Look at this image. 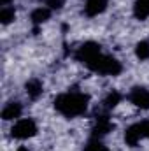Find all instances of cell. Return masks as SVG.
I'll use <instances>...</instances> for the list:
<instances>
[{
	"label": "cell",
	"mask_w": 149,
	"mask_h": 151,
	"mask_svg": "<svg viewBox=\"0 0 149 151\" xmlns=\"http://www.w3.org/2000/svg\"><path fill=\"white\" fill-rule=\"evenodd\" d=\"M11 2H12V0H0V4H2V5H9Z\"/></svg>",
	"instance_id": "17"
},
{
	"label": "cell",
	"mask_w": 149,
	"mask_h": 151,
	"mask_svg": "<svg viewBox=\"0 0 149 151\" xmlns=\"http://www.w3.org/2000/svg\"><path fill=\"white\" fill-rule=\"evenodd\" d=\"M44 5L49 7L51 11H58L63 7V0H44Z\"/></svg>",
	"instance_id": "16"
},
{
	"label": "cell",
	"mask_w": 149,
	"mask_h": 151,
	"mask_svg": "<svg viewBox=\"0 0 149 151\" xmlns=\"http://www.w3.org/2000/svg\"><path fill=\"white\" fill-rule=\"evenodd\" d=\"M23 113V107L19 102H9L5 104V107L2 109V119L4 121H14V119H19Z\"/></svg>",
	"instance_id": "8"
},
{
	"label": "cell",
	"mask_w": 149,
	"mask_h": 151,
	"mask_svg": "<svg viewBox=\"0 0 149 151\" xmlns=\"http://www.w3.org/2000/svg\"><path fill=\"white\" fill-rule=\"evenodd\" d=\"M135 55L139 60H149V40H140L135 46Z\"/></svg>",
	"instance_id": "14"
},
{
	"label": "cell",
	"mask_w": 149,
	"mask_h": 151,
	"mask_svg": "<svg viewBox=\"0 0 149 151\" xmlns=\"http://www.w3.org/2000/svg\"><path fill=\"white\" fill-rule=\"evenodd\" d=\"M16 151H28V148H25V146H21V148H18Z\"/></svg>",
	"instance_id": "18"
},
{
	"label": "cell",
	"mask_w": 149,
	"mask_h": 151,
	"mask_svg": "<svg viewBox=\"0 0 149 151\" xmlns=\"http://www.w3.org/2000/svg\"><path fill=\"white\" fill-rule=\"evenodd\" d=\"M49 18H51V9L46 7V5H40V7H37V9H34L32 14H30V19H32V23H34L35 27L46 23Z\"/></svg>",
	"instance_id": "9"
},
{
	"label": "cell",
	"mask_w": 149,
	"mask_h": 151,
	"mask_svg": "<svg viewBox=\"0 0 149 151\" xmlns=\"http://www.w3.org/2000/svg\"><path fill=\"white\" fill-rule=\"evenodd\" d=\"M90 97L81 91H67L54 99V109L65 118H77L88 111Z\"/></svg>",
	"instance_id": "2"
},
{
	"label": "cell",
	"mask_w": 149,
	"mask_h": 151,
	"mask_svg": "<svg viewBox=\"0 0 149 151\" xmlns=\"http://www.w3.org/2000/svg\"><path fill=\"white\" fill-rule=\"evenodd\" d=\"M37 123L32 118H19L11 128V135L18 141H27L37 135Z\"/></svg>",
	"instance_id": "3"
},
{
	"label": "cell",
	"mask_w": 149,
	"mask_h": 151,
	"mask_svg": "<svg viewBox=\"0 0 149 151\" xmlns=\"http://www.w3.org/2000/svg\"><path fill=\"white\" fill-rule=\"evenodd\" d=\"M14 18H16V9L12 5H2V9H0V23L9 25V23L14 21Z\"/></svg>",
	"instance_id": "12"
},
{
	"label": "cell",
	"mask_w": 149,
	"mask_h": 151,
	"mask_svg": "<svg viewBox=\"0 0 149 151\" xmlns=\"http://www.w3.org/2000/svg\"><path fill=\"white\" fill-rule=\"evenodd\" d=\"M133 16L140 21L149 18V0H137L133 5Z\"/></svg>",
	"instance_id": "11"
},
{
	"label": "cell",
	"mask_w": 149,
	"mask_h": 151,
	"mask_svg": "<svg viewBox=\"0 0 149 151\" xmlns=\"http://www.w3.org/2000/svg\"><path fill=\"white\" fill-rule=\"evenodd\" d=\"M25 90H27V95H28L32 100H35V99H39V97L42 95V91H44V84H42L40 79H35V77H34V79L27 81Z\"/></svg>",
	"instance_id": "10"
},
{
	"label": "cell",
	"mask_w": 149,
	"mask_h": 151,
	"mask_svg": "<svg viewBox=\"0 0 149 151\" xmlns=\"http://www.w3.org/2000/svg\"><path fill=\"white\" fill-rule=\"evenodd\" d=\"M144 139H149V119H142V121L133 123L125 132V142L132 148H135Z\"/></svg>",
	"instance_id": "4"
},
{
	"label": "cell",
	"mask_w": 149,
	"mask_h": 151,
	"mask_svg": "<svg viewBox=\"0 0 149 151\" xmlns=\"http://www.w3.org/2000/svg\"><path fill=\"white\" fill-rule=\"evenodd\" d=\"M121 99H123V95L119 93V91H116V90H112L111 93L105 97V100H104V106H105V109H114L119 102H121Z\"/></svg>",
	"instance_id": "13"
},
{
	"label": "cell",
	"mask_w": 149,
	"mask_h": 151,
	"mask_svg": "<svg viewBox=\"0 0 149 151\" xmlns=\"http://www.w3.org/2000/svg\"><path fill=\"white\" fill-rule=\"evenodd\" d=\"M128 100L135 107H139L142 111H149V90H146V88H142V86L132 88L128 93Z\"/></svg>",
	"instance_id": "5"
},
{
	"label": "cell",
	"mask_w": 149,
	"mask_h": 151,
	"mask_svg": "<svg viewBox=\"0 0 149 151\" xmlns=\"http://www.w3.org/2000/svg\"><path fill=\"white\" fill-rule=\"evenodd\" d=\"M112 130H114V123L109 119V116H107V114H100V116H97L95 125H93V128H91V137L102 139L104 135H107Z\"/></svg>",
	"instance_id": "6"
},
{
	"label": "cell",
	"mask_w": 149,
	"mask_h": 151,
	"mask_svg": "<svg viewBox=\"0 0 149 151\" xmlns=\"http://www.w3.org/2000/svg\"><path fill=\"white\" fill-rule=\"evenodd\" d=\"M109 5V0H86L84 2V14L88 18H95L102 14Z\"/></svg>",
	"instance_id": "7"
},
{
	"label": "cell",
	"mask_w": 149,
	"mask_h": 151,
	"mask_svg": "<svg viewBox=\"0 0 149 151\" xmlns=\"http://www.w3.org/2000/svg\"><path fill=\"white\" fill-rule=\"evenodd\" d=\"M84 151H109V150H107V146L102 142V139L91 137V139L88 141V144L84 146Z\"/></svg>",
	"instance_id": "15"
},
{
	"label": "cell",
	"mask_w": 149,
	"mask_h": 151,
	"mask_svg": "<svg viewBox=\"0 0 149 151\" xmlns=\"http://www.w3.org/2000/svg\"><path fill=\"white\" fill-rule=\"evenodd\" d=\"M75 60L81 62L86 69H90L91 72H97L100 76H117L123 67L121 62L117 58H114L112 55H107L102 51V46L90 40L84 42L77 47L75 51Z\"/></svg>",
	"instance_id": "1"
}]
</instances>
